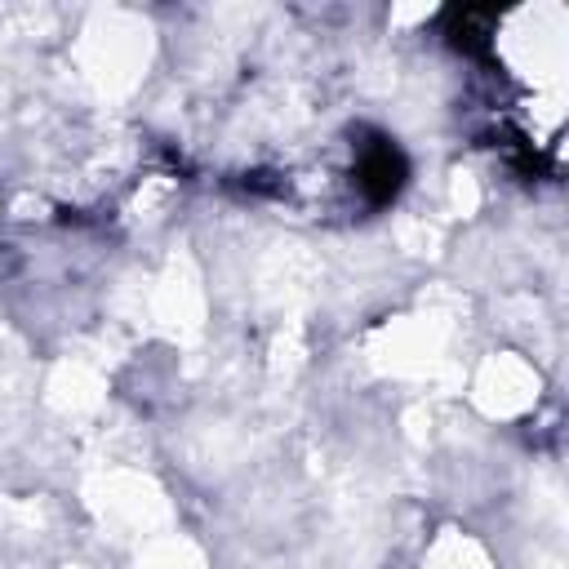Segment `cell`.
<instances>
[{
  "label": "cell",
  "instance_id": "1",
  "mask_svg": "<svg viewBox=\"0 0 569 569\" xmlns=\"http://www.w3.org/2000/svg\"><path fill=\"white\" fill-rule=\"evenodd\" d=\"M400 182H405V160L391 142H378L360 156V187H365L369 200H378V204L391 200L400 191Z\"/></svg>",
  "mask_w": 569,
  "mask_h": 569
}]
</instances>
